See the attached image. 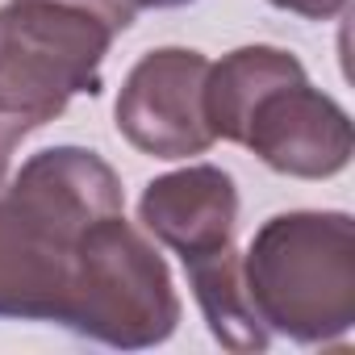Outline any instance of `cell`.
<instances>
[{
	"label": "cell",
	"mask_w": 355,
	"mask_h": 355,
	"mask_svg": "<svg viewBox=\"0 0 355 355\" xmlns=\"http://www.w3.org/2000/svg\"><path fill=\"white\" fill-rule=\"evenodd\" d=\"M205 76L209 59L184 46L146 51L121 80L117 134L150 159H193L218 138L205 121Z\"/></svg>",
	"instance_id": "277c9868"
},
{
	"label": "cell",
	"mask_w": 355,
	"mask_h": 355,
	"mask_svg": "<svg viewBox=\"0 0 355 355\" xmlns=\"http://www.w3.org/2000/svg\"><path fill=\"white\" fill-rule=\"evenodd\" d=\"M138 222L155 243L180 255V263L209 259L234 247L239 230V189L234 175L214 163H193L155 175L138 197Z\"/></svg>",
	"instance_id": "52a82bcc"
},
{
	"label": "cell",
	"mask_w": 355,
	"mask_h": 355,
	"mask_svg": "<svg viewBox=\"0 0 355 355\" xmlns=\"http://www.w3.org/2000/svg\"><path fill=\"white\" fill-rule=\"evenodd\" d=\"M5 201L55 247L71 251L101 218L125 209L117 171L84 146H51L21 163Z\"/></svg>",
	"instance_id": "5b68a950"
},
{
	"label": "cell",
	"mask_w": 355,
	"mask_h": 355,
	"mask_svg": "<svg viewBox=\"0 0 355 355\" xmlns=\"http://www.w3.org/2000/svg\"><path fill=\"white\" fill-rule=\"evenodd\" d=\"M189 272V288L209 322V334L226 347V351H268L272 343V330L259 322L251 297H247V280H243V255L234 247L209 255V259H197V263H184Z\"/></svg>",
	"instance_id": "30bf717a"
},
{
	"label": "cell",
	"mask_w": 355,
	"mask_h": 355,
	"mask_svg": "<svg viewBox=\"0 0 355 355\" xmlns=\"http://www.w3.org/2000/svg\"><path fill=\"white\" fill-rule=\"evenodd\" d=\"M243 146L280 175L330 180L351 163L355 134L347 109L334 96H326L309 80H293L272 88L251 109Z\"/></svg>",
	"instance_id": "8992f818"
},
{
	"label": "cell",
	"mask_w": 355,
	"mask_h": 355,
	"mask_svg": "<svg viewBox=\"0 0 355 355\" xmlns=\"http://www.w3.org/2000/svg\"><path fill=\"white\" fill-rule=\"evenodd\" d=\"M38 125L21 113H9V109H0V184H5V175H9V163H13V150L26 134H34Z\"/></svg>",
	"instance_id": "7c38bea8"
},
{
	"label": "cell",
	"mask_w": 355,
	"mask_h": 355,
	"mask_svg": "<svg viewBox=\"0 0 355 355\" xmlns=\"http://www.w3.org/2000/svg\"><path fill=\"white\" fill-rule=\"evenodd\" d=\"M134 9H184V5H197V0H130Z\"/></svg>",
	"instance_id": "5bb4252c"
},
{
	"label": "cell",
	"mask_w": 355,
	"mask_h": 355,
	"mask_svg": "<svg viewBox=\"0 0 355 355\" xmlns=\"http://www.w3.org/2000/svg\"><path fill=\"white\" fill-rule=\"evenodd\" d=\"M113 30L55 0H9L0 9V109L55 121L71 96H96Z\"/></svg>",
	"instance_id": "3957f363"
},
{
	"label": "cell",
	"mask_w": 355,
	"mask_h": 355,
	"mask_svg": "<svg viewBox=\"0 0 355 355\" xmlns=\"http://www.w3.org/2000/svg\"><path fill=\"white\" fill-rule=\"evenodd\" d=\"M268 5H276L284 13H297L305 21H330L347 9V0H268Z\"/></svg>",
	"instance_id": "4fadbf2b"
},
{
	"label": "cell",
	"mask_w": 355,
	"mask_h": 355,
	"mask_svg": "<svg viewBox=\"0 0 355 355\" xmlns=\"http://www.w3.org/2000/svg\"><path fill=\"white\" fill-rule=\"evenodd\" d=\"M305 80V67L297 55L280 51V46H239L230 51L222 63H209L205 76V121L214 130V138L239 142L247 134L251 109L280 84Z\"/></svg>",
	"instance_id": "9c48e42d"
},
{
	"label": "cell",
	"mask_w": 355,
	"mask_h": 355,
	"mask_svg": "<svg viewBox=\"0 0 355 355\" xmlns=\"http://www.w3.org/2000/svg\"><path fill=\"white\" fill-rule=\"evenodd\" d=\"M63 326L117 351L159 347L180 326L167 259L121 214L101 218L71 247Z\"/></svg>",
	"instance_id": "7a4b0ae2"
},
{
	"label": "cell",
	"mask_w": 355,
	"mask_h": 355,
	"mask_svg": "<svg viewBox=\"0 0 355 355\" xmlns=\"http://www.w3.org/2000/svg\"><path fill=\"white\" fill-rule=\"evenodd\" d=\"M71 251L38 234L0 193V318L63 322Z\"/></svg>",
	"instance_id": "ba28073f"
},
{
	"label": "cell",
	"mask_w": 355,
	"mask_h": 355,
	"mask_svg": "<svg viewBox=\"0 0 355 355\" xmlns=\"http://www.w3.org/2000/svg\"><path fill=\"white\" fill-rule=\"evenodd\" d=\"M55 5H67V9H84V13H92V17H101L113 34H121V30H130L134 26V5L130 0H55Z\"/></svg>",
	"instance_id": "8fae6325"
},
{
	"label": "cell",
	"mask_w": 355,
	"mask_h": 355,
	"mask_svg": "<svg viewBox=\"0 0 355 355\" xmlns=\"http://www.w3.org/2000/svg\"><path fill=\"white\" fill-rule=\"evenodd\" d=\"M247 297L272 334L301 347L338 343L355 326V222L343 209L268 218L243 255Z\"/></svg>",
	"instance_id": "6da1fadb"
}]
</instances>
